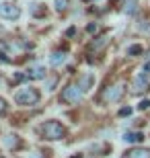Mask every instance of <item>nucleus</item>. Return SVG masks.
I'll use <instances>...</instances> for the list:
<instances>
[{"label":"nucleus","instance_id":"17","mask_svg":"<svg viewBox=\"0 0 150 158\" xmlns=\"http://www.w3.org/2000/svg\"><path fill=\"white\" fill-rule=\"evenodd\" d=\"M54 4H56V10H66L68 8V0H56Z\"/></svg>","mask_w":150,"mask_h":158},{"label":"nucleus","instance_id":"20","mask_svg":"<svg viewBox=\"0 0 150 158\" xmlns=\"http://www.w3.org/2000/svg\"><path fill=\"white\" fill-rule=\"evenodd\" d=\"M41 4H35V8H33V15L35 17H43L45 15V8H39Z\"/></svg>","mask_w":150,"mask_h":158},{"label":"nucleus","instance_id":"9","mask_svg":"<svg viewBox=\"0 0 150 158\" xmlns=\"http://www.w3.org/2000/svg\"><path fill=\"white\" fill-rule=\"evenodd\" d=\"M25 74H27V78H31V80H41V78H45L47 72H45L43 66H31Z\"/></svg>","mask_w":150,"mask_h":158},{"label":"nucleus","instance_id":"1","mask_svg":"<svg viewBox=\"0 0 150 158\" xmlns=\"http://www.w3.org/2000/svg\"><path fill=\"white\" fill-rule=\"evenodd\" d=\"M15 101H17V105L33 107V105H37V103L41 101V93L37 90V88H33V86H25V88H21V90H17Z\"/></svg>","mask_w":150,"mask_h":158},{"label":"nucleus","instance_id":"28","mask_svg":"<svg viewBox=\"0 0 150 158\" xmlns=\"http://www.w3.org/2000/svg\"><path fill=\"white\" fill-rule=\"evenodd\" d=\"M92 158H95V156H92Z\"/></svg>","mask_w":150,"mask_h":158},{"label":"nucleus","instance_id":"16","mask_svg":"<svg viewBox=\"0 0 150 158\" xmlns=\"http://www.w3.org/2000/svg\"><path fill=\"white\" fill-rule=\"evenodd\" d=\"M138 27H140V31H144V33H148V35H150V21H148V19L140 21V25H138Z\"/></svg>","mask_w":150,"mask_h":158},{"label":"nucleus","instance_id":"4","mask_svg":"<svg viewBox=\"0 0 150 158\" xmlns=\"http://www.w3.org/2000/svg\"><path fill=\"white\" fill-rule=\"evenodd\" d=\"M123 93H126V88H123V84H111V86H107L101 93V103H117V101L123 97Z\"/></svg>","mask_w":150,"mask_h":158},{"label":"nucleus","instance_id":"6","mask_svg":"<svg viewBox=\"0 0 150 158\" xmlns=\"http://www.w3.org/2000/svg\"><path fill=\"white\" fill-rule=\"evenodd\" d=\"M0 17L8 19V21H17L21 17V8L17 4H8V2H2L0 4Z\"/></svg>","mask_w":150,"mask_h":158},{"label":"nucleus","instance_id":"3","mask_svg":"<svg viewBox=\"0 0 150 158\" xmlns=\"http://www.w3.org/2000/svg\"><path fill=\"white\" fill-rule=\"evenodd\" d=\"M60 101L66 103V105H78L82 101V88L78 84H68L60 94Z\"/></svg>","mask_w":150,"mask_h":158},{"label":"nucleus","instance_id":"25","mask_svg":"<svg viewBox=\"0 0 150 158\" xmlns=\"http://www.w3.org/2000/svg\"><path fill=\"white\" fill-rule=\"evenodd\" d=\"M72 158H82V156H80V154H76V156H72Z\"/></svg>","mask_w":150,"mask_h":158},{"label":"nucleus","instance_id":"13","mask_svg":"<svg viewBox=\"0 0 150 158\" xmlns=\"http://www.w3.org/2000/svg\"><path fill=\"white\" fill-rule=\"evenodd\" d=\"M6 146L11 148V150L21 148V140H19V135H8V138H6Z\"/></svg>","mask_w":150,"mask_h":158},{"label":"nucleus","instance_id":"12","mask_svg":"<svg viewBox=\"0 0 150 158\" xmlns=\"http://www.w3.org/2000/svg\"><path fill=\"white\" fill-rule=\"evenodd\" d=\"M142 53H144V45H140V43H134V45L127 47V56H132V58L142 56Z\"/></svg>","mask_w":150,"mask_h":158},{"label":"nucleus","instance_id":"19","mask_svg":"<svg viewBox=\"0 0 150 158\" xmlns=\"http://www.w3.org/2000/svg\"><path fill=\"white\" fill-rule=\"evenodd\" d=\"M6 111H8V105H6V101L0 97V117H2V115H6Z\"/></svg>","mask_w":150,"mask_h":158},{"label":"nucleus","instance_id":"8","mask_svg":"<svg viewBox=\"0 0 150 158\" xmlns=\"http://www.w3.org/2000/svg\"><path fill=\"white\" fill-rule=\"evenodd\" d=\"M123 142L138 146V144L144 142V134H142V131H126V134H123Z\"/></svg>","mask_w":150,"mask_h":158},{"label":"nucleus","instance_id":"2","mask_svg":"<svg viewBox=\"0 0 150 158\" xmlns=\"http://www.w3.org/2000/svg\"><path fill=\"white\" fill-rule=\"evenodd\" d=\"M41 134L43 138L49 142H56V140H64L66 138V127H64L60 121H45L43 123V127H41Z\"/></svg>","mask_w":150,"mask_h":158},{"label":"nucleus","instance_id":"5","mask_svg":"<svg viewBox=\"0 0 150 158\" xmlns=\"http://www.w3.org/2000/svg\"><path fill=\"white\" fill-rule=\"evenodd\" d=\"M148 90H150V80H148L146 74L140 72L138 76L134 78V82H132V93L134 94H144V93H148Z\"/></svg>","mask_w":150,"mask_h":158},{"label":"nucleus","instance_id":"18","mask_svg":"<svg viewBox=\"0 0 150 158\" xmlns=\"http://www.w3.org/2000/svg\"><path fill=\"white\" fill-rule=\"evenodd\" d=\"M138 109H140V111H146V109H150V101H148V99H142V101L138 103Z\"/></svg>","mask_w":150,"mask_h":158},{"label":"nucleus","instance_id":"23","mask_svg":"<svg viewBox=\"0 0 150 158\" xmlns=\"http://www.w3.org/2000/svg\"><path fill=\"white\" fill-rule=\"evenodd\" d=\"M97 29H99V27H97V23H95V25H88V27H87V31H88V33H95Z\"/></svg>","mask_w":150,"mask_h":158},{"label":"nucleus","instance_id":"26","mask_svg":"<svg viewBox=\"0 0 150 158\" xmlns=\"http://www.w3.org/2000/svg\"><path fill=\"white\" fill-rule=\"evenodd\" d=\"M0 80H2V76H0Z\"/></svg>","mask_w":150,"mask_h":158},{"label":"nucleus","instance_id":"27","mask_svg":"<svg viewBox=\"0 0 150 158\" xmlns=\"http://www.w3.org/2000/svg\"><path fill=\"white\" fill-rule=\"evenodd\" d=\"M33 158H37V156H33Z\"/></svg>","mask_w":150,"mask_h":158},{"label":"nucleus","instance_id":"22","mask_svg":"<svg viewBox=\"0 0 150 158\" xmlns=\"http://www.w3.org/2000/svg\"><path fill=\"white\" fill-rule=\"evenodd\" d=\"M119 115H121V117H126V115H132V109H130V107H123V109H119Z\"/></svg>","mask_w":150,"mask_h":158},{"label":"nucleus","instance_id":"24","mask_svg":"<svg viewBox=\"0 0 150 158\" xmlns=\"http://www.w3.org/2000/svg\"><path fill=\"white\" fill-rule=\"evenodd\" d=\"M84 2H99V0H84Z\"/></svg>","mask_w":150,"mask_h":158},{"label":"nucleus","instance_id":"10","mask_svg":"<svg viewBox=\"0 0 150 158\" xmlns=\"http://www.w3.org/2000/svg\"><path fill=\"white\" fill-rule=\"evenodd\" d=\"M49 62H52L54 66H60L66 62V52H54L52 56H49Z\"/></svg>","mask_w":150,"mask_h":158},{"label":"nucleus","instance_id":"7","mask_svg":"<svg viewBox=\"0 0 150 158\" xmlns=\"http://www.w3.org/2000/svg\"><path fill=\"white\" fill-rule=\"evenodd\" d=\"M121 158H150V148L146 146H132L121 154Z\"/></svg>","mask_w":150,"mask_h":158},{"label":"nucleus","instance_id":"21","mask_svg":"<svg viewBox=\"0 0 150 158\" xmlns=\"http://www.w3.org/2000/svg\"><path fill=\"white\" fill-rule=\"evenodd\" d=\"M0 52H2V53L11 52V45H8V43H6V41H0Z\"/></svg>","mask_w":150,"mask_h":158},{"label":"nucleus","instance_id":"14","mask_svg":"<svg viewBox=\"0 0 150 158\" xmlns=\"http://www.w3.org/2000/svg\"><path fill=\"white\" fill-rule=\"evenodd\" d=\"M103 45H107V35H103V37H97V41H91V45H88V47L97 52V49H101Z\"/></svg>","mask_w":150,"mask_h":158},{"label":"nucleus","instance_id":"15","mask_svg":"<svg viewBox=\"0 0 150 158\" xmlns=\"http://www.w3.org/2000/svg\"><path fill=\"white\" fill-rule=\"evenodd\" d=\"M123 10H126L127 15H134V12L138 10V2H136V0H130V2H126V8H123Z\"/></svg>","mask_w":150,"mask_h":158},{"label":"nucleus","instance_id":"11","mask_svg":"<svg viewBox=\"0 0 150 158\" xmlns=\"http://www.w3.org/2000/svg\"><path fill=\"white\" fill-rule=\"evenodd\" d=\"M92 82H95V76H92V74H84V76L78 80V86H80L82 90H88Z\"/></svg>","mask_w":150,"mask_h":158}]
</instances>
